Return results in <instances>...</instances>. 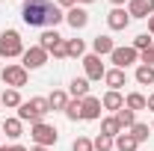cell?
<instances>
[{
  "label": "cell",
  "instance_id": "obj_28",
  "mask_svg": "<svg viewBox=\"0 0 154 151\" xmlns=\"http://www.w3.org/2000/svg\"><path fill=\"white\" fill-rule=\"evenodd\" d=\"M92 145H95V151H113V148H116V139H113V136L98 133L95 139H92Z\"/></svg>",
  "mask_w": 154,
  "mask_h": 151
},
{
  "label": "cell",
  "instance_id": "obj_17",
  "mask_svg": "<svg viewBox=\"0 0 154 151\" xmlns=\"http://www.w3.org/2000/svg\"><path fill=\"white\" fill-rule=\"evenodd\" d=\"M113 116H116V122H119L122 131H131V128L136 125V113H134V110H128V107H122V110L113 113Z\"/></svg>",
  "mask_w": 154,
  "mask_h": 151
},
{
  "label": "cell",
  "instance_id": "obj_13",
  "mask_svg": "<svg viewBox=\"0 0 154 151\" xmlns=\"http://www.w3.org/2000/svg\"><path fill=\"white\" fill-rule=\"evenodd\" d=\"M101 107H104V110H110V113H119V110L125 107V98H122V92L107 89V92H104V98H101Z\"/></svg>",
  "mask_w": 154,
  "mask_h": 151
},
{
  "label": "cell",
  "instance_id": "obj_5",
  "mask_svg": "<svg viewBox=\"0 0 154 151\" xmlns=\"http://www.w3.org/2000/svg\"><path fill=\"white\" fill-rule=\"evenodd\" d=\"M0 77H3V83H6L9 89H21V86H27L30 71H27L24 65H6V68L0 71Z\"/></svg>",
  "mask_w": 154,
  "mask_h": 151
},
{
  "label": "cell",
  "instance_id": "obj_22",
  "mask_svg": "<svg viewBox=\"0 0 154 151\" xmlns=\"http://www.w3.org/2000/svg\"><path fill=\"white\" fill-rule=\"evenodd\" d=\"M65 51H68V57H74V59H83V57H86V45H83V39H65Z\"/></svg>",
  "mask_w": 154,
  "mask_h": 151
},
{
  "label": "cell",
  "instance_id": "obj_8",
  "mask_svg": "<svg viewBox=\"0 0 154 151\" xmlns=\"http://www.w3.org/2000/svg\"><path fill=\"white\" fill-rule=\"evenodd\" d=\"M107 27L116 30V33H119V30H128V27H131V15H128V9H125V6H113V9L107 12Z\"/></svg>",
  "mask_w": 154,
  "mask_h": 151
},
{
  "label": "cell",
  "instance_id": "obj_45",
  "mask_svg": "<svg viewBox=\"0 0 154 151\" xmlns=\"http://www.w3.org/2000/svg\"><path fill=\"white\" fill-rule=\"evenodd\" d=\"M151 51H154V45H151Z\"/></svg>",
  "mask_w": 154,
  "mask_h": 151
},
{
  "label": "cell",
  "instance_id": "obj_34",
  "mask_svg": "<svg viewBox=\"0 0 154 151\" xmlns=\"http://www.w3.org/2000/svg\"><path fill=\"white\" fill-rule=\"evenodd\" d=\"M57 6H59V9H65V12H68L71 6H77V0H57Z\"/></svg>",
  "mask_w": 154,
  "mask_h": 151
},
{
  "label": "cell",
  "instance_id": "obj_46",
  "mask_svg": "<svg viewBox=\"0 0 154 151\" xmlns=\"http://www.w3.org/2000/svg\"><path fill=\"white\" fill-rule=\"evenodd\" d=\"M0 107H3V104H0Z\"/></svg>",
  "mask_w": 154,
  "mask_h": 151
},
{
  "label": "cell",
  "instance_id": "obj_19",
  "mask_svg": "<svg viewBox=\"0 0 154 151\" xmlns=\"http://www.w3.org/2000/svg\"><path fill=\"white\" fill-rule=\"evenodd\" d=\"M125 107L134 110V113H139V110H148V101H145V95L131 92V95H125Z\"/></svg>",
  "mask_w": 154,
  "mask_h": 151
},
{
  "label": "cell",
  "instance_id": "obj_24",
  "mask_svg": "<svg viewBox=\"0 0 154 151\" xmlns=\"http://www.w3.org/2000/svg\"><path fill=\"white\" fill-rule=\"evenodd\" d=\"M59 33L57 30H45V33H42V36H38V48H45V51H48V54H51V48H54V45H57L59 42Z\"/></svg>",
  "mask_w": 154,
  "mask_h": 151
},
{
  "label": "cell",
  "instance_id": "obj_3",
  "mask_svg": "<svg viewBox=\"0 0 154 151\" xmlns=\"http://www.w3.org/2000/svg\"><path fill=\"white\" fill-rule=\"evenodd\" d=\"M24 54V42L18 30H3L0 33V59H12Z\"/></svg>",
  "mask_w": 154,
  "mask_h": 151
},
{
  "label": "cell",
  "instance_id": "obj_11",
  "mask_svg": "<svg viewBox=\"0 0 154 151\" xmlns=\"http://www.w3.org/2000/svg\"><path fill=\"white\" fill-rule=\"evenodd\" d=\"M65 24H68L71 30H83V27L89 24V12H86L83 6H71V9L65 12Z\"/></svg>",
  "mask_w": 154,
  "mask_h": 151
},
{
  "label": "cell",
  "instance_id": "obj_44",
  "mask_svg": "<svg viewBox=\"0 0 154 151\" xmlns=\"http://www.w3.org/2000/svg\"><path fill=\"white\" fill-rule=\"evenodd\" d=\"M0 139H3V131H0Z\"/></svg>",
  "mask_w": 154,
  "mask_h": 151
},
{
  "label": "cell",
  "instance_id": "obj_15",
  "mask_svg": "<svg viewBox=\"0 0 154 151\" xmlns=\"http://www.w3.org/2000/svg\"><path fill=\"white\" fill-rule=\"evenodd\" d=\"M104 83H107V86H110L113 92H119V89H122V86L128 83V74H125L122 68H110V71L104 74Z\"/></svg>",
  "mask_w": 154,
  "mask_h": 151
},
{
  "label": "cell",
  "instance_id": "obj_41",
  "mask_svg": "<svg viewBox=\"0 0 154 151\" xmlns=\"http://www.w3.org/2000/svg\"><path fill=\"white\" fill-rule=\"evenodd\" d=\"M0 151H9V145H0Z\"/></svg>",
  "mask_w": 154,
  "mask_h": 151
},
{
  "label": "cell",
  "instance_id": "obj_27",
  "mask_svg": "<svg viewBox=\"0 0 154 151\" xmlns=\"http://www.w3.org/2000/svg\"><path fill=\"white\" fill-rule=\"evenodd\" d=\"M101 133H104V136H113V139L122 133L119 122H116V116H110V119H104V122H101Z\"/></svg>",
  "mask_w": 154,
  "mask_h": 151
},
{
  "label": "cell",
  "instance_id": "obj_35",
  "mask_svg": "<svg viewBox=\"0 0 154 151\" xmlns=\"http://www.w3.org/2000/svg\"><path fill=\"white\" fill-rule=\"evenodd\" d=\"M145 101H148V110H151V113H154V92L148 95V98H145Z\"/></svg>",
  "mask_w": 154,
  "mask_h": 151
},
{
  "label": "cell",
  "instance_id": "obj_7",
  "mask_svg": "<svg viewBox=\"0 0 154 151\" xmlns=\"http://www.w3.org/2000/svg\"><path fill=\"white\" fill-rule=\"evenodd\" d=\"M110 59H113V68H122V71H125L128 65L139 62V51H134L131 45H128V48H113Z\"/></svg>",
  "mask_w": 154,
  "mask_h": 151
},
{
  "label": "cell",
  "instance_id": "obj_30",
  "mask_svg": "<svg viewBox=\"0 0 154 151\" xmlns=\"http://www.w3.org/2000/svg\"><path fill=\"white\" fill-rule=\"evenodd\" d=\"M151 45H154V36H148V33H139V36L134 39V45H131V48H134V51H148Z\"/></svg>",
  "mask_w": 154,
  "mask_h": 151
},
{
  "label": "cell",
  "instance_id": "obj_42",
  "mask_svg": "<svg viewBox=\"0 0 154 151\" xmlns=\"http://www.w3.org/2000/svg\"><path fill=\"white\" fill-rule=\"evenodd\" d=\"M151 133H154V122H151Z\"/></svg>",
  "mask_w": 154,
  "mask_h": 151
},
{
  "label": "cell",
  "instance_id": "obj_23",
  "mask_svg": "<svg viewBox=\"0 0 154 151\" xmlns=\"http://www.w3.org/2000/svg\"><path fill=\"white\" fill-rule=\"evenodd\" d=\"M0 104L9 107V110H18L24 101H21V92H18V89H6V92L0 95Z\"/></svg>",
  "mask_w": 154,
  "mask_h": 151
},
{
  "label": "cell",
  "instance_id": "obj_39",
  "mask_svg": "<svg viewBox=\"0 0 154 151\" xmlns=\"http://www.w3.org/2000/svg\"><path fill=\"white\" fill-rule=\"evenodd\" d=\"M30 151H48V148H45V145H33Z\"/></svg>",
  "mask_w": 154,
  "mask_h": 151
},
{
  "label": "cell",
  "instance_id": "obj_21",
  "mask_svg": "<svg viewBox=\"0 0 154 151\" xmlns=\"http://www.w3.org/2000/svg\"><path fill=\"white\" fill-rule=\"evenodd\" d=\"M116 148H119V151H136V148H139V142L131 136V131H122L119 136H116Z\"/></svg>",
  "mask_w": 154,
  "mask_h": 151
},
{
  "label": "cell",
  "instance_id": "obj_18",
  "mask_svg": "<svg viewBox=\"0 0 154 151\" xmlns=\"http://www.w3.org/2000/svg\"><path fill=\"white\" fill-rule=\"evenodd\" d=\"M0 131L6 133V136H9V139H18L21 133H24V122H21L18 116H15V119H6V122H3V128H0Z\"/></svg>",
  "mask_w": 154,
  "mask_h": 151
},
{
  "label": "cell",
  "instance_id": "obj_10",
  "mask_svg": "<svg viewBox=\"0 0 154 151\" xmlns=\"http://www.w3.org/2000/svg\"><path fill=\"white\" fill-rule=\"evenodd\" d=\"M128 15L134 18H151L154 15V0H131L128 3Z\"/></svg>",
  "mask_w": 154,
  "mask_h": 151
},
{
  "label": "cell",
  "instance_id": "obj_26",
  "mask_svg": "<svg viewBox=\"0 0 154 151\" xmlns=\"http://www.w3.org/2000/svg\"><path fill=\"white\" fill-rule=\"evenodd\" d=\"M65 119H68V122H80V119H83V104H80L77 98L68 101V107H65Z\"/></svg>",
  "mask_w": 154,
  "mask_h": 151
},
{
  "label": "cell",
  "instance_id": "obj_20",
  "mask_svg": "<svg viewBox=\"0 0 154 151\" xmlns=\"http://www.w3.org/2000/svg\"><path fill=\"white\" fill-rule=\"evenodd\" d=\"M68 92H62V89H54L51 92V98H48V104H51V110H62L65 113V107H68Z\"/></svg>",
  "mask_w": 154,
  "mask_h": 151
},
{
  "label": "cell",
  "instance_id": "obj_31",
  "mask_svg": "<svg viewBox=\"0 0 154 151\" xmlns=\"http://www.w3.org/2000/svg\"><path fill=\"white\" fill-rule=\"evenodd\" d=\"M71 151H95V145H92V139H89V136H77L74 145H71Z\"/></svg>",
  "mask_w": 154,
  "mask_h": 151
},
{
  "label": "cell",
  "instance_id": "obj_32",
  "mask_svg": "<svg viewBox=\"0 0 154 151\" xmlns=\"http://www.w3.org/2000/svg\"><path fill=\"white\" fill-rule=\"evenodd\" d=\"M51 54H54V57H57V59H65V57H68V51H65V39H59L57 45L51 48Z\"/></svg>",
  "mask_w": 154,
  "mask_h": 151
},
{
  "label": "cell",
  "instance_id": "obj_2",
  "mask_svg": "<svg viewBox=\"0 0 154 151\" xmlns=\"http://www.w3.org/2000/svg\"><path fill=\"white\" fill-rule=\"evenodd\" d=\"M51 113V104H48V98H30V101H24L18 107V119L21 122H30V125H36V122H45V116Z\"/></svg>",
  "mask_w": 154,
  "mask_h": 151
},
{
  "label": "cell",
  "instance_id": "obj_29",
  "mask_svg": "<svg viewBox=\"0 0 154 151\" xmlns=\"http://www.w3.org/2000/svg\"><path fill=\"white\" fill-rule=\"evenodd\" d=\"M131 136H134L136 142H145V139L151 136V128H148V125H142V122H136L134 128H131Z\"/></svg>",
  "mask_w": 154,
  "mask_h": 151
},
{
  "label": "cell",
  "instance_id": "obj_37",
  "mask_svg": "<svg viewBox=\"0 0 154 151\" xmlns=\"http://www.w3.org/2000/svg\"><path fill=\"white\" fill-rule=\"evenodd\" d=\"M9 151H30V148H24V145H9Z\"/></svg>",
  "mask_w": 154,
  "mask_h": 151
},
{
  "label": "cell",
  "instance_id": "obj_14",
  "mask_svg": "<svg viewBox=\"0 0 154 151\" xmlns=\"http://www.w3.org/2000/svg\"><path fill=\"white\" fill-rule=\"evenodd\" d=\"M113 39L110 36H95L92 39V54H95V57H110V54H113Z\"/></svg>",
  "mask_w": 154,
  "mask_h": 151
},
{
  "label": "cell",
  "instance_id": "obj_40",
  "mask_svg": "<svg viewBox=\"0 0 154 151\" xmlns=\"http://www.w3.org/2000/svg\"><path fill=\"white\" fill-rule=\"evenodd\" d=\"M77 3H95V0H77Z\"/></svg>",
  "mask_w": 154,
  "mask_h": 151
},
{
  "label": "cell",
  "instance_id": "obj_16",
  "mask_svg": "<svg viewBox=\"0 0 154 151\" xmlns=\"http://www.w3.org/2000/svg\"><path fill=\"white\" fill-rule=\"evenodd\" d=\"M68 95L77 98V101H83V98L89 95V80H86V77H74V80L68 83Z\"/></svg>",
  "mask_w": 154,
  "mask_h": 151
},
{
  "label": "cell",
  "instance_id": "obj_1",
  "mask_svg": "<svg viewBox=\"0 0 154 151\" xmlns=\"http://www.w3.org/2000/svg\"><path fill=\"white\" fill-rule=\"evenodd\" d=\"M21 18H24L27 27H48V30H57V24L65 21V12L59 9L57 3H51V0H24Z\"/></svg>",
  "mask_w": 154,
  "mask_h": 151
},
{
  "label": "cell",
  "instance_id": "obj_12",
  "mask_svg": "<svg viewBox=\"0 0 154 151\" xmlns=\"http://www.w3.org/2000/svg\"><path fill=\"white\" fill-rule=\"evenodd\" d=\"M80 104H83V122H98V119H101V110H104V107H101V98L86 95Z\"/></svg>",
  "mask_w": 154,
  "mask_h": 151
},
{
  "label": "cell",
  "instance_id": "obj_6",
  "mask_svg": "<svg viewBox=\"0 0 154 151\" xmlns=\"http://www.w3.org/2000/svg\"><path fill=\"white\" fill-rule=\"evenodd\" d=\"M45 62H48V51H45V48H38V45L24 48V54H21V65H24L27 71H36V68H42Z\"/></svg>",
  "mask_w": 154,
  "mask_h": 151
},
{
  "label": "cell",
  "instance_id": "obj_38",
  "mask_svg": "<svg viewBox=\"0 0 154 151\" xmlns=\"http://www.w3.org/2000/svg\"><path fill=\"white\" fill-rule=\"evenodd\" d=\"M110 3H113V6H125L128 0H110Z\"/></svg>",
  "mask_w": 154,
  "mask_h": 151
},
{
  "label": "cell",
  "instance_id": "obj_25",
  "mask_svg": "<svg viewBox=\"0 0 154 151\" xmlns=\"http://www.w3.org/2000/svg\"><path fill=\"white\" fill-rule=\"evenodd\" d=\"M134 77H136L139 86H151V83H154V68H151V65H139Z\"/></svg>",
  "mask_w": 154,
  "mask_h": 151
},
{
  "label": "cell",
  "instance_id": "obj_33",
  "mask_svg": "<svg viewBox=\"0 0 154 151\" xmlns=\"http://www.w3.org/2000/svg\"><path fill=\"white\" fill-rule=\"evenodd\" d=\"M139 65H151L154 68V51L148 48V51H139Z\"/></svg>",
  "mask_w": 154,
  "mask_h": 151
},
{
  "label": "cell",
  "instance_id": "obj_43",
  "mask_svg": "<svg viewBox=\"0 0 154 151\" xmlns=\"http://www.w3.org/2000/svg\"><path fill=\"white\" fill-rule=\"evenodd\" d=\"M0 71H3V62H0Z\"/></svg>",
  "mask_w": 154,
  "mask_h": 151
},
{
  "label": "cell",
  "instance_id": "obj_36",
  "mask_svg": "<svg viewBox=\"0 0 154 151\" xmlns=\"http://www.w3.org/2000/svg\"><path fill=\"white\" fill-rule=\"evenodd\" d=\"M148 36H154V15L148 18Z\"/></svg>",
  "mask_w": 154,
  "mask_h": 151
},
{
  "label": "cell",
  "instance_id": "obj_9",
  "mask_svg": "<svg viewBox=\"0 0 154 151\" xmlns=\"http://www.w3.org/2000/svg\"><path fill=\"white\" fill-rule=\"evenodd\" d=\"M83 68H86V80H104V74H107L101 57H95V54H86L83 57Z\"/></svg>",
  "mask_w": 154,
  "mask_h": 151
},
{
  "label": "cell",
  "instance_id": "obj_4",
  "mask_svg": "<svg viewBox=\"0 0 154 151\" xmlns=\"http://www.w3.org/2000/svg\"><path fill=\"white\" fill-rule=\"evenodd\" d=\"M30 136H33L36 145H45V148H51V145L59 142V131L54 125H48V122H36V125L30 128Z\"/></svg>",
  "mask_w": 154,
  "mask_h": 151
}]
</instances>
